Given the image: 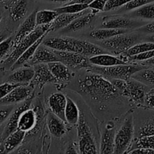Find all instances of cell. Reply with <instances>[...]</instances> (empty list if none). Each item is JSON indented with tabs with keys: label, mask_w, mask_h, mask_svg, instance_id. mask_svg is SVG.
<instances>
[{
	"label": "cell",
	"mask_w": 154,
	"mask_h": 154,
	"mask_svg": "<svg viewBox=\"0 0 154 154\" xmlns=\"http://www.w3.org/2000/svg\"><path fill=\"white\" fill-rule=\"evenodd\" d=\"M79 87L82 93L98 102H105L117 99L122 95L117 88L106 77L91 72L79 79Z\"/></svg>",
	"instance_id": "1"
},
{
	"label": "cell",
	"mask_w": 154,
	"mask_h": 154,
	"mask_svg": "<svg viewBox=\"0 0 154 154\" xmlns=\"http://www.w3.org/2000/svg\"><path fill=\"white\" fill-rule=\"evenodd\" d=\"M42 44L55 51L76 52L88 58L93 56L107 53L105 49L95 44L71 37L45 38L42 41Z\"/></svg>",
	"instance_id": "2"
},
{
	"label": "cell",
	"mask_w": 154,
	"mask_h": 154,
	"mask_svg": "<svg viewBox=\"0 0 154 154\" xmlns=\"http://www.w3.org/2000/svg\"><path fill=\"white\" fill-rule=\"evenodd\" d=\"M112 83L119 90L120 94L128 98L130 102L136 105H143L145 95L149 90L146 84L132 78L127 81L113 79Z\"/></svg>",
	"instance_id": "3"
},
{
	"label": "cell",
	"mask_w": 154,
	"mask_h": 154,
	"mask_svg": "<svg viewBox=\"0 0 154 154\" xmlns=\"http://www.w3.org/2000/svg\"><path fill=\"white\" fill-rule=\"evenodd\" d=\"M146 68V66L143 65L137 64H121L116 66L102 67V66H97L92 65L89 68V72L99 74L103 75L107 78L111 79H119L127 81L132 77L134 74L142 69Z\"/></svg>",
	"instance_id": "4"
},
{
	"label": "cell",
	"mask_w": 154,
	"mask_h": 154,
	"mask_svg": "<svg viewBox=\"0 0 154 154\" xmlns=\"http://www.w3.org/2000/svg\"><path fill=\"white\" fill-rule=\"evenodd\" d=\"M50 24L37 26L31 33L26 36L17 46L12 48L11 52L10 53L7 58L3 61V65L7 69H11L14 63L17 61L20 56L30 48L33 44H34L39 38L42 37L45 33L50 32Z\"/></svg>",
	"instance_id": "5"
},
{
	"label": "cell",
	"mask_w": 154,
	"mask_h": 154,
	"mask_svg": "<svg viewBox=\"0 0 154 154\" xmlns=\"http://www.w3.org/2000/svg\"><path fill=\"white\" fill-rule=\"evenodd\" d=\"M134 134V120L132 114H128L123 123L115 135L114 153L122 154L127 153L133 142Z\"/></svg>",
	"instance_id": "6"
},
{
	"label": "cell",
	"mask_w": 154,
	"mask_h": 154,
	"mask_svg": "<svg viewBox=\"0 0 154 154\" xmlns=\"http://www.w3.org/2000/svg\"><path fill=\"white\" fill-rule=\"evenodd\" d=\"M77 135L79 138V153H98L96 142L94 138L91 130L85 120L83 113L79 115V119L76 124Z\"/></svg>",
	"instance_id": "7"
},
{
	"label": "cell",
	"mask_w": 154,
	"mask_h": 154,
	"mask_svg": "<svg viewBox=\"0 0 154 154\" xmlns=\"http://www.w3.org/2000/svg\"><path fill=\"white\" fill-rule=\"evenodd\" d=\"M139 35L135 33H123L101 41V45L106 50L111 51L113 54L119 56L125 54L129 48L138 43Z\"/></svg>",
	"instance_id": "8"
},
{
	"label": "cell",
	"mask_w": 154,
	"mask_h": 154,
	"mask_svg": "<svg viewBox=\"0 0 154 154\" xmlns=\"http://www.w3.org/2000/svg\"><path fill=\"white\" fill-rule=\"evenodd\" d=\"M54 51L57 54L59 61L70 69H88L92 66L89 62L88 57L81 54L72 51H61L55 50H54Z\"/></svg>",
	"instance_id": "9"
},
{
	"label": "cell",
	"mask_w": 154,
	"mask_h": 154,
	"mask_svg": "<svg viewBox=\"0 0 154 154\" xmlns=\"http://www.w3.org/2000/svg\"><path fill=\"white\" fill-rule=\"evenodd\" d=\"M33 99V96H30L27 100L24 101V102L20 106H18L16 109L12 111L10 116L8 117V120L5 126L3 129L2 134V141H3L10 134H11L12 132H14L18 129V120H19L20 117H21V114L24 111L30 108Z\"/></svg>",
	"instance_id": "10"
},
{
	"label": "cell",
	"mask_w": 154,
	"mask_h": 154,
	"mask_svg": "<svg viewBox=\"0 0 154 154\" xmlns=\"http://www.w3.org/2000/svg\"><path fill=\"white\" fill-rule=\"evenodd\" d=\"M34 76L29 85L34 89L35 87L42 88L45 84L56 81L55 78L51 74L48 64L39 63L33 66Z\"/></svg>",
	"instance_id": "11"
},
{
	"label": "cell",
	"mask_w": 154,
	"mask_h": 154,
	"mask_svg": "<svg viewBox=\"0 0 154 154\" xmlns=\"http://www.w3.org/2000/svg\"><path fill=\"white\" fill-rule=\"evenodd\" d=\"M33 88L30 85H19L5 97L0 99V105H9L27 100L32 94Z\"/></svg>",
	"instance_id": "12"
},
{
	"label": "cell",
	"mask_w": 154,
	"mask_h": 154,
	"mask_svg": "<svg viewBox=\"0 0 154 154\" xmlns=\"http://www.w3.org/2000/svg\"><path fill=\"white\" fill-rule=\"evenodd\" d=\"M59 61L57 54L54 53V50L48 47L45 46L43 44H41L35 51L33 57L28 62L30 66L39 64V63H45L48 64L49 63Z\"/></svg>",
	"instance_id": "13"
},
{
	"label": "cell",
	"mask_w": 154,
	"mask_h": 154,
	"mask_svg": "<svg viewBox=\"0 0 154 154\" xmlns=\"http://www.w3.org/2000/svg\"><path fill=\"white\" fill-rule=\"evenodd\" d=\"M138 25V23L134 20L120 16L104 17L102 22L103 28L128 29L130 28H134Z\"/></svg>",
	"instance_id": "14"
},
{
	"label": "cell",
	"mask_w": 154,
	"mask_h": 154,
	"mask_svg": "<svg viewBox=\"0 0 154 154\" xmlns=\"http://www.w3.org/2000/svg\"><path fill=\"white\" fill-rule=\"evenodd\" d=\"M37 11H33V13L30 14V15H29L27 18L25 19V20L21 23V25L20 26L19 29L17 31L16 35L14 37L13 40V47L12 48H14L15 46L18 45L24 38L27 35H28L30 33H31L33 30L36 29V27L37 26L36 23V14ZM12 50V49H11Z\"/></svg>",
	"instance_id": "15"
},
{
	"label": "cell",
	"mask_w": 154,
	"mask_h": 154,
	"mask_svg": "<svg viewBox=\"0 0 154 154\" xmlns=\"http://www.w3.org/2000/svg\"><path fill=\"white\" fill-rule=\"evenodd\" d=\"M39 121V115L35 110L28 108L21 114L18 120V129L25 132H31Z\"/></svg>",
	"instance_id": "16"
},
{
	"label": "cell",
	"mask_w": 154,
	"mask_h": 154,
	"mask_svg": "<svg viewBox=\"0 0 154 154\" xmlns=\"http://www.w3.org/2000/svg\"><path fill=\"white\" fill-rule=\"evenodd\" d=\"M115 135L116 129L112 124H109L104 129L101 138L100 144V153L111 154L114 153L115 147Z\"/></svg>",
	"instance_id": "17"
},
{
	"label": "cell",
	"mask_w": 154,
	"mask_h": 154,
	"mask_svg": "<svg viewBox=\"0 0 154 154\" xmlns=\"http://www.w3.org/2000/svg\"><path fill=\"white\" fill-rule=\"evenodd\" d=\"M98 12V11L93 10V9H91V11H88L85 14L75 18L67 26L63 28V32H76L80 29H82L92 22L94 18L95 17V14Z\"/></svg>",
	"instance_id": "18"
},
{
	"label": "cell",
	"mask_w": 154,
	"mask_h": 154,
	"mask_svg": "<svg viewBox=\"0 0 154 154\" xmlns=\"http://www.w3.org/2000/svg\"><path fill=\"white\" fill-rule=\"evenodd\" d=\"M48 102L51 112L66 122L64 111L66 104V96L61 93H54L49 96Z\"/></svg>",
	"instance_id": "19"
},
{
	"label": "cell",
	"mask_w": 154,
	"mask_h": 154,
	"mask_svg": "<svg viewBox=\"0 0 154 154\" xmlns=\"http://www.w3.org/2000/svg\"><path fill=\"white\" fill-rule=\"evenodd\" d=\"M66 122L56 116L54 113H48L47 116V126L48 131L53 136L56 138H61L66 134Z\"/></svg>",
	"instance_id": "20"
},
{
	"label": "cell",
	"mask_w": 154,
	"mask_h": 154,
	"mask_svg": "<svg viewBox=\"0 0 154 154\" xmlns=\"http://www.w3.org/2000/svg\"><path fill=\"white\" fill-rule=\"evenodd\" d=\"M48 66L57 82H68L72 78V71L61 62L49 63H48Z\"/></svg>",
	"instance_id": "21"
},
{
	"label": "cell",
	"mask_w": 154,
	"mask_h": 154,
	"mask_svg": "<svg viewBox=\"0 0 154 154\" xmlns=\"http://www.w3.org/2000/svg\"><path fill=\"white\" fill-rule=\"evenodd\" d=\"M8 78V81L20 85H28L34 76L33 68H18Z\"/></svg>",
	"instance_id": "22"
},
{
	"label": "cell",
	"mask_w": 154,
	"mask_h": 154,
	"mask_svg": "<svg viewBox=\"0 0 154 154\" xmlns=\"http://www.w3.org/2000/svg\"><path fill=\"white\" fill-rule=\"evenodd\" d=\"M89 62L93 66H102V67H107V66H116V65L127 64L128 63L125 62L118 57L110 55L108 54H101L98 55L93 56L88 58Z\"/></svg>",
	"instance_id": "23"
},
{
	"label": "cell",
	"mask_w": 154,
	"mask_h": 154,
	"mask_svg": "<svg viewBox=\"0 0 154 154\" xmlns=\"http://www.w3.org/2000/svg\"><path fill=\"white\" fill-rule=\"evenodd\" d=\"M87 11L88 9H85V10L76 14H59L58 16L55 18V20L50 24V31L54 32L65 28L71 22H72L75 18L84 14Z\"/></svg>",
	"instance_id": "24"
},
{
	"label": "cell",
	"mask_w": 154,
	"mask_h": 154,
	"mask_svg": "<svg viewBox=\"0 0 154 154\" xmlns=\"http://www.w3.org/2000/svg\"><path fill=\"white\" fill-rule=\"evenodd\" d=\"M26 132L21 129H17L2 141L5 147V153H8L18 148L25 138Z\"/></svg>",
	"instance_id": "25"
},
{
	"label": "cell",
	"mask_w": 154,
	"mask_h": 154,
	"mask_svg": "<svg viewBox=\"0 0 154 154\" xmlns=\"http://www.w3.org/2000/svg\"><path fill=\"white\" fill-rule=\"evenodd\" d=\"M48 33H45V34H44L43 35H42L41 38H39L38 39V40L36 41L34 44H33V45H32L30 48H27V49L26 50V51H24V52L23 53L21 56H20V57L18 59V60H17V61L14 63L13 66L11 67V70H12V71L15 70V69H18V68H20V67H22L23 66H24L26 63H28V62L30 61V59L33 57V54H34L35 51H36V49H37L38 47H39V45L42 44V41L44 40V38H45V36L47 35V34H48Z\"/></svg>",
	"instance_id": "26"
},
{
	"label": "cell",
	"mask_w": 154,
	"mask_h": 154,
	"mask_svg": "<svg viewBox=\"0 0 154 154\" xmlns=\"http://www.w3.org/2000/svg\"><path fill=\"white\" fill-rule=\"evenodd\" d=\"M27 13V0H14L9 6V14L13 21L21 20Z\"/></svg>",
	"instance_id": "27"
},
{
	"label": "cell",
	"mask_w": 154,
	"mask_h": 154,
	"mask_svg": "<svg viewBox=\"0 0 154 154\" xmlns=\"http://www.w3.org/2000/svg\"><path fill=\"white\" fill-rule=\"evenodd\" d=\"M80 113L76 104L66 96V104L65 107L64 117L66 123L70 126H76L79 119Z\"/></svg>",
	"instance_id": "28"
},
{
	"label": "cell",
	"mask_w": 154,
	"mask_h": 154,
	"mask_svg": "<svg viewBox=\"0 0 154 154\" xmlns=\"http://www.w3.org/2000/svg\"><path fill=\"white\" fill-rule=\"evenodd\" d=\"M128 32V29H111V28H102L95 29L90 33V36L93 38L99 41H104L110 38L116 36L119 34Z\"/></svg>",
	"instance_id": "29"
},
{
	"label": "cell",
	"mask_w": 154,
	"mask_h": 154,
	"mask_svg": "<svg viewBox=\"0 0 154 154\" xmlns=\"http://www.w3.org/2000/svg\"><path fill=\"white\" fill-rule=\"evenodd\" d=\"M59 15L55 10H41L36 11V23L37 26L51 24Z\"/></svg>",
	"instance_id": "30"
},
{
	"label": "cell",
	"mask_w": 154,
	"mask_h": 154,
	"mask_svg": "<svg viewBox=\"0 0 154 154\" xmlns=\"http://www.w3.org/2000/svg\"><path fill=\"white\" fill-rule=\"evenodd\" d=\"M134 79L148 85L154 86V68L146 67L136 72L131 77Z\"/></svg>",
	"instance_id": "31"
},
{
	"label": "cell",
	"mask_w": 154,
	"mask_h": 154,
	"mask_svg": "<svg viewBox=\"0 0 154 154\" xmlns=\"http://www.w3.org/2000/svg\"><path fill=\"white\" fill-rule=\"evenodd\" d=\"M131 147H130L129 150H133L135 148H149L154 150V135H143V136L137 137L134 141H133ZM127 152V153H128Z\"/></svg>",
	"instance_id": "32"
},
{
	"label": "cell",
	"mask_w": 154,
	"mask_h": 154,
	"mask_svg": "<svg viewBox=\"0 0 154 154\" xmlns=\"http://www.w3.org/2000/svg\"><path fill=\"white\" fill-rule=\"evenodd\" d=\"M152 50H154L153 42H143V43H137L131 47V48H129L125 54H122V55L125 56L128 59V57H131V56L136 55V54H140V53L145 52V51H152Z\"/></svg>",
	"instance_id": "33"
},
{
	"label": "cell",
	"mask_w": 154,
	"mask_h": 154,
	"mask_svg": "<svg viewBox=\"0 0 154 154\" xmlns=\"http://www.w3.org/2000/svg\"><path fill=\"white\" fill-rule=\"evenodd\" d=\"M133 14L142 19L154 20V2L137 8L133 12Z\"/></svg>",
	"instance_id": "34"
},
{
	"label": "cell",
	"mask_w": 154,
	"mask_h": 154,
	"mask_svg": "<svg viewBox=\"0 0 154 154\" xmlns=\"http://www.w3.org/2000/svg\"><path fill=\"white\" fill-rule=\"evenodd\" d=\"M88 8V5L73 3V4H66L63 7L57 8L54 10L58 14H76Z\"/></svg>",
	"instance_id": "35"
},
{
	"label": "cell",
	"mask_w": 154,
	"mask_h": 154,
	"mask_svg": "<svg viewBox=\"0 0 154 154\" xmlns=\"http://www.w3.org/2000/svg\"><path fill=\"white\" fill-rule=\"evenodd\" d=\"M154 135V116L146 119L137 131V137Z\"/></svg>",
	"instance_id": "36"
},
{
	"label": "cell",
	"mask_w": 154,
	"mask_h": 154,
	"mask_svg": "<svg viewBox=\"0 0 154 154\" xmlns=\"http://www.w3.org/2000/svg\"><path fill=\"white\" fill-rule=\"evenodd\" d=\"M14 38L12 36L6 38L5 39L0 42V60L5 57L13 47Z\"/></svg>",
	"instance_id": "37"
},
{
	"label": "cell",
	"mask_w": 154,
	"mask_h": 154,
	"mask_svg": "<svg viewBox=\"0 0 154 154\" xmlns=\"http://www.w3.org/2000/svg\"><path fill=\"white\" fill-rule=\"evenodd\" d=\"M152 57H154V50L145 51V52L140 53V54H136V55L131 56V57H128V63L129 62H143L152 58Z\"/></svg>",
	"instance_id": "38"
},
{
	"label": "cell",
	"mask_w": 154,
	"mask_h": 154,
	"mask_svg": "<svg viewBox=\"0 0 154 154\" xmlns=\"http://www.w3.org/2000/svg\"><path fill=\"white\" fill-rule=\"evenodd\" d=\"M154 0H131L129 2L125 4L123 6L122 9L125 11H131L133 9H137L144 5L148 4V3L153 2Z\"/></svg>",
	"instance_id": "39"
},
{
	"label": "cell",
	"mask_w": 154,
	"mask_h": 154,
	"mask_svg": "<svg viewBox=\"0 0 154 154\" xmlns=\"http://www.w3.org/2000/svg\"><path fill=\"white\" fill-rule=\"evenodd\" d=\"M131 0H108L104 8V11H109L111 10L124 6L125 4L129 2Z\"/></svg>",
	"instance_id": "40"
},
{
	"label": "cell",
	"mask_w": 154,
	"mask_h": 154,
	"mask_svg": "<svg viewBox=\"0 0 154 154\" xmlns=\"http://www.w3.org/2000/svg\"><path fill=\"white\" fill-rule=\"evenodd\" d=\"M20 84H13L11 82H6L0 85V99L5 97L8 94L11 93L15 87L19 86Z\"/></svg>",
	"instance_id": "41"
},
{
	"label": "cell",
	"mask_w": 154,
	"mask_h": 154,
	"mask_svg": "<svg viewBox=\"0 0 154 154\" xmlns=\"http://www.w3.org/2000/svg\"><path fill=\"white\" fill-rule=\"evenodd\" d=\"M143 106L149 109L154 110V89H149L145 95Z\"/></svg>",
	"instance_id": "42"
},
{
	"label": "cell",
	"mask_w": 154,
	"mask_h": 154,
	"mask_svg": "<svg viewBox=\"0 0 154 154\" xmlns=\"http://www.w3.org/2000/svg\"><path fill=\"white\" fill-rule=\"evenodd\" d=\"M12 111H13V107L10 106V105H2V107H0V125L8 118Z\"/></svg>",
	"instance_id": "43"
},
{
	"label": "cell",
	"mask_w": 154,
	"mask_h": 154,
	"mask_svg": "<svg viewBox=\"0 0 154 154\" xmlns=\"http://www.w3.org/2000/svg\"><path fill=\"white\" fill-rule=\"evenodd\" d=\"M108 0H94L92 2L88 5V8L96 10L98 11H104L106 4Z\"/></svg>",
	"instance_id": "44"
},
{
	"label": "cell",
	"mask_w": 154,
	"mask_h": 154,
	"mask_svg": "<svg viewBox=\"0 0 154 154\" xmlns=\"http://www.w3.org/2000/svg\"><path fill=\"white\" fill-rule=\"evenodd\" d=\"M127 153L130 154H152L154 153L153 149H149V148H143V147H140V148H135L133 150H129Z\"/></svg>",
	"instance_id": "45"
},
{
	"label": "cell",
	"mask_w": 154,
	"mask_h": 154,
	"mask_svg": "<svg viewBox=\"0 0 154 154\" xmlns=\"http://www.w3.org/2000/svg\"><path fill=\"white\" fill-rule=\"evenodd\" d=\"M139 31L142 32L149 33V34H154V21L140 27L139 29Z\"/></svg>",
	"instance_id": "46"
},
{
	"label": "cell",
	"mask_w": 154,
	"mask_h": 154,
	"mask_svg": "<svg viewBox=\"0 0 154 154\" xmlns=\"http://www.w3.org/2000/svg\"><path fill=\"white\" fill-rule=\"evenodd\" d=\"M143 66H146V67H153L154 68V57L152 58L149 59L147 60H145V61L141 62Z\"/></svg>",
	"instance_id": "47"
},
{
	"label": "cell",
	"mask_w": 154,
	"mask_h": 154,
	"mask_svg": "<svg viewBox=\"0 0 154 154\" xmlns=\"http://www.w3.org/2000/svg\"><path fill=\"white\" fill-rule=\"evenodd\" d=\"M94 0H72V1L69 2L66 4H73V3H79V4H86L89 5L91 2H92Z\"/></svg>",
	"instance_id": "48"
},
{
	"label": "cell",
	"mask_w": 154,
	"mask_h": 154,
	"mask_svg": "<svg viewBox=\"0 0 154 154\" xmlns=\"http://www.w3.org/2000/svg\"><path fill=\"white\" fill-rule=\"evenodd\" d=\"M65 153H77V150L75 149V146H74V144H72V143H71V144H69V146H68L67 149L66 150Z\"/></svg>",
	"instance_id": "49"
},
{
	"label": "cell",
	"mask_w": 154,
	"mask_h": 154,
	"mask_svg": "<svg viewBox=\"0 0 154 154\" xmlns=\"http://www.w3.org/2000/svg\"><path fill=\"white\" fill-rule=\"evenodd\" d=\"M48 2H69L72 0H45Z\"/></svg>",
	"instance_id": "50"
},
{
	"label": "cell",
	"mask_w": 154,
	"mask_h": 154,
	"mask_svg": "<svg viewBox=\"0 0 154 154\" xmlns=\"http://www.w3.org/2000/svg\"><path fill=\"white\" fill-rule=\"evenodd\" d=\"M147 40H148V42H153L154 43V34H152V35H150L149 36H148Z\"/></svg>",
	"instance_id": "51"
},
{
	"label": "cell",
	"mask_w": 154,
	"mask_h": 154,
	"mask_svg": "<svg viewBox=\"0 0 154 154\" xmlns=\"http://www.w3.org/2000/svg\"><path fill=\"white\" fill-rule=\"evenodd\" d=\"M0 153H5V147L3 143H0Z\"/></svg>",
	"instance_id": "52"
},
{
	"label": "cell",
	"mask_w": 154,
	"mask_h": 154,
	"mask_svg": "<svg viewBox=\"0 0 154 154\" xmlns=\"http://www.w3.org/2000/svg\"><path fill=\"white\" fill-rule=\"evenodd\" d=\"M6 38H7V36H6L5 34H1L0 35V42H2L4 39H5Z\"/></svg>",
	"instance_id": "53"
},
{
	"label": "cell",
	"mask_w": 154,
	"mask_h": 154,
	"mask_svg": "<svg viewBox=\"0 0 154 154\" xmlns=\"http://www.w3.org/2000/svg\"><path fill=\"white\" fill-rule=\"evenodd\" d=\"M2 16L1 13H0V23H1V21H2Z\"/></svg>",
	"instance_id": "54"
},
{
	"label": "cell",
	"mask_w": 154,
	"mask_h": 154,
	"mask_svg": "<svg viewBox=\"0 0 154 154\" xmlns=\"http://www.w3.org/2000/svg\"><path fill=\"white\" fill-rule=\"evenodd\" d=\"M7 1V0H0V2H5Z\"/></svg>",
	"instance_id": "55"
},
{
	"label": "cell",
	"mask_w": 154,
	"mask_h": 154,
	"mask_svg": "<svg viewBox=\"0 0 154 154\" xmlns=\"http://www.w3.org/2000/svg\"><path fill=\"white\" fill-rule=\"evenodd\" d=\"M2 133H0V135H2Z\"/></svg>",
	"instance_id": "56"
}]
</instances>
